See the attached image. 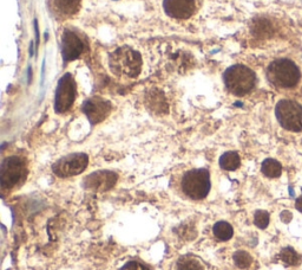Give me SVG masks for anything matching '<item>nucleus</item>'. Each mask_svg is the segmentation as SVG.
I'll return each instance as SVG.
<instances>
[{
    "label": "nucleus",
    "mask_w": 302,
    "mask_h": 270,
    "mask_svg": "<svg viewBox=\"0 0 302 270\" xmlns=\"http://www.w3.org/2000/svg\"><path fill=\"white\" fill-rule=\"evenodd\" d=\"M109 66L117 77L136 79L142 69L141 55L129 46H122L110 55Z\"/></svg>",
    "instance_id": "nucleus-1"
},
{
    "label": "nucleus",
    "mask_w": 302,
    "mask_h": 270,
    "mask_svg": "<svg viewBox=\"0 0 302 270\" xmlns=\"http://www.w3.org/2000/svg\"><path fill=\"white\" fill-rule=\"evenodd\" d=\"M223 79L226 89L236 96H243L249 93L255 87L256 82L255 72L242 64H236L226 69Z\"/></svg>",
    "instance_id": "nucleus-2"
},
{
    "label": "nucleus",
    "mask_w": 302,
    "mask_h": 270,
    "mask_svg": "<svg viewBox=\"0 0 302 270\" xmlns=\"http://www.w3.org/2000/svg\"><path fill=\"white\" fill-rule=\"evenodd\" d=\"M267 77L272 84L279 88H293L300 81V70L292 61L278 60L268 66Z\"/></svg>",
    "instance_id": "nucleus-3"
},
{
    "label": "nucleus",
    "mask_w": 302,
    "mask_h": 270,
    "mask_svg": "<svg viewBox=\"0 0 302 270\" xmlns=\"http://www.w3.org/2000/svg\"><path fill=\"white\" fill-rule=\"evenodd\" d=\"M181 185L182 190L189 198L203 199L210 191V173L206 168L191 169L183 175Z\"/></svg>",
    "instance_id": "nucleus-4"
},
{
    "label": "nucleus",
    "mask_w": 302,
    "mask_h": 270,
    "mask_svg": "<svg viewBox=\"0 0 302 270\" xmlns=\"http://www.w3.org/2000/svg\"><path fill=\"white\" fill-rule=\"evenodd\" d=\"M27 174L26 163L18 155L8 157L0 167V183L2 188H12L20 184Z\"/></svg>",
    "instance_id": "nucleus-5"
},
{
    "label": "nucleus",
    "mask_w": 302,
    "mask_h": 270,
    "mask_svg": "<svg viewBox=\"0 0 302 270\" xmlns=\"http://www.w3.org/2000/svg\"><path fill=\"white\" fill-rule=\"evenodd\" d=\"M276 118L284 129L290 132L302 130V105L292 100H282L276 104Z\"/></svg>",
    "instance_id": "nucleus-6"
},
{
    "label": "nucleus",
    "mask_w": 302,
    "mask_h": 270,
    "mask_svg": "<svg viewBox=\"0 0 302 270\" xmlns=\"http://www.w3.org/2000/svg\"><path fill=\"white\" fill-rule=\"evenodd\" d=\"M89 157L84 153H75L66 155L53 164L52 171L58 177H74L80 174L88 167Z\"/></svg>",
    "instance_id": "nucleus-7"
},
{
    "label": "nucleus",
    "mask_w": 302,
    "mask_h": 270,
    "mask_svg": "<svg viewBox=\"0 0 302 270\" xmlns=\"http://www.w3.org/2000/svg\"><path fill=\"white\" fill-rule=\"evenodd\" d=\"M76 99V82L71 74H65L59 80L56 90L55 110L65 113L72 107Z\"/></svg>",
    "instance_id": "nucleus-8"
},
{
    "label": "nucleus",
    "mask_w": 302,
    "mask_h": 270,
    "mask_svg": "<svg viewBox=\"0 0 302 270\" xmlns=\"http://www.w3.org/2000/svg\"><path fill=\"white\" fill-rule=\"evenodd\" d=\"M85 52V43L74 30H65L61 38V55L64 62L77 60Z\"/></svg>",
    "instance_id": "nucleus-9"
},
{
    "label": "nucleus",
    "mask_w": 302,
    "mask_h": 270,
    "mask_svg": "<svg viewBox=\"0 0 302 270\" xmlns=\"http://www.w3.org/2000/svg\"><path fill=\"white\" fill-rule=\"evenodd\" d=\"M82 109L86 118L89 119V121L92 125H97L108 118L109 114L111 113V109H113V105L106 100L96 96L86 100L84 102Z\"/></svg>",
    "instance_id": "nucleus-10"
},
{
    "label": "nucleus",
    "mask_w": 302,
    "mask_h": 270,
    "mask_svg": "<svg viewBox=\"0 0 302 270\" xmlns=\"http://www.w3.org/2000/svg\"><path fill=\"white\" fill-rule=\"evenodd\" d=\"M118 175L111 171H97L85 178L84 186L89 190L104 192L109 191L116 185Z\"/></svg>",
    "instance_id": "nucleus-11"
},
{
    "label": "nucleus",
    "mask_w": 302,
    "mask_h": 270,
    "mask_svg": "<svg viewBox=\"0 0 302 270\" xmlns=\"http://www.w3.org/2000/svg\"><path fill=\"white\" fill-rule=\"evenodd\" d=\"M47 6L56 19L64 21L78 13L80 0H47Z\"/></svg>",
    "instance_id": "nucleus-12"
},
{
    "label": "nucleus",
    "mask_w": 302,
    "mask_h": 270,
    "mask_svg": "<svg viewBox=\"0 0 302 270\" xmlns=\"http://www.w3.org/2000/svg\"><path fill=\"white\" fill-rule=\"evenodd\" d=\"M163 7L171 18L188 19L195 11V0H164Z\"/></svg>",
    "instance_id": "nucleus-13"
},
{
    "label": "nucleus",
    "mask_w": 302,
    "mask_h": 270,
    "mask_svg": "<svg viewBox=\"0 0 302 270\" xmlns=\"http://www.w3.org/2000/svg\"><path fill=\"white\" fill-rule=\"evenodd\" d=\"M147 104L150 110L157 114H166L168 111V104L163 93L158 90H151L147 95Z\"/></svg>",
    "instance_id": "nucleus-14"
},
{
    "label": "nucleus",
    "mask_w": 302,
    "mask_h": 270,
    "mask_svg": "<svg viewBox=\"0 0 302 270\" xmlns=\"http://www.w3.org/2000/svg\"><path fill=\"white\" fill-rule=\"evenodd\" d=\"M241 165V159L236 152H226L220 158V166L226 171H235Z\"/></svg>",
    "instance_id": "nucleus-15"
},
{
    "label": "nucleus",
    "mask_w": 302,
    "mask_h": 270,
    "mask_svg": "<svg viewBox=\"0 0 302 270\" xmlns=\"http://www.w3.org/2000/svg\"><path fill=\"white\" fill-rule=\"evenodd\" d=\"M215 237L220 241H229L234 235V229L228 222H217L212 228Z\"/></svg>",
    "instance_id": "nucleus-16"
},
{
    "label": "nucleus",
    "mask_w": 302,
    "mask_h": 270,
    "mask_svg": "<svg viewBox=\"0 0 302 270\" xmlns=\"http://www.w3.org/2000/svg\"><path fill=\"white\" fill-rule=\"evenodd\" d=\"M261 171L265 177L268 178H278L282 173V166L278 160L265 159L262 163Z\"/></svg>",
    "instance_id": "nucleus-17"
},
{
    "label": "nucleus",
    "mask_w": 302,
    "mask_h": 270,
    "mask_svg": "<svg viewBox=\"0 0 302 270\" xmlns=\"http://www.w3.org/2000/svg\"><path fill=\"white\" fill-rule=\"evenodd\" d=\"M176 270H204L203 266L191 256H183L176 263Z\"/></svg>",
    "instance_id": "nucleus-18"
},
{
    "label": "nucleus",
    "mask_w": 302,
    "mask_h": 270,
    "mask_svg": "<svg viewBox=\"0 0 302 270\" xmlns=\"http://www.w3.org/2000/svg\"><path fill=\"white\" fill-rule=\"evenodd\" d=\"M280 258H281L284 263L288 264V266L295 267L301 263V256L290 247L284 248V249L281 250V252H280Z\"/></svg>",
    "instance_id": "nucleus-19"
},
{
    "label": "nucleus",
    "mask_w": 302,
    "mask_h": 270,
    "mask_svg": "<svg viewBox=\"0 0 302 270\" xmlns=\"http://www.w3.org/2000/svg\"><path fill=\"white\" fill-rule=\"evenodd\" d=\"M234 262L239 268L247 269L249 268L250 264L253 263V257H251L247 251L239 250V251H236L234 254Z\"/></svg>",
    "instance_id": "nucleus-20"
},
{
    "label": "nucleus",
    "mask_w": 302,
    "mask_h": 270,
    "mask_svg": "<svg viewBox=\"0 0 302 270\" xmlns=\"http://www.w3.org/2000/svg\"><path fill=\"white\" fill-rule=\"evenodd\" d=\"M269 221L270 216L267 211L259 210L255 212V216H254V223H255L256 227L260 228V229H265V228L268 227V224H269Z\"/></svg>",
    "instance_id": "nucleus-21"
},
{
    "label": "nucleus",
    "mask_w": 302,
    "mask_h": 270,
    "mask_svg": "<svg viewBox=\"0 0 302 270\" xmlns=\"http://www.w3.org/2000/svg\"><path fill=\"white\" fill-rule=\"evenodd\" d=\"M121 270H150L147 266L141 262H137V261H130L125 266H123Z\"/></svg>",
    "instance_id": "nucleus-22"
},
{
    "label": "nucleus",
    "mask_w": 302,
    "mask_h": 270,
    "mask_svg": "<svg viewBox=\"0 0 302 270\" xmlns=\"http://www.w3.org/2000/svg\"><path fill=\"white\" fill-rule=\"evenodd\" d=\"M280 217H281V221L283 223H289L290 221H292L293 215H292V212H290V211L284 210V211H282L281 216Z\"/></svg>",
    "instance_id": "nucleus-23"
},
{
    "label": "nucleus",
    "mask_w": 302,
    "mask_h": 270,
    "mask_svg": "<svg viewBox=\"0 0 302 270\" xmlns=\"http://www.w3.org/2000/svg\"><path fill=\"white\" fill-rule=\"evenodd\" d=\"M295 208H296V210H299V211H300V212H302V197H300V198L296 199Z\"/></svg>",
    "instance_id": "nucleus-24"
}]
</instances>
